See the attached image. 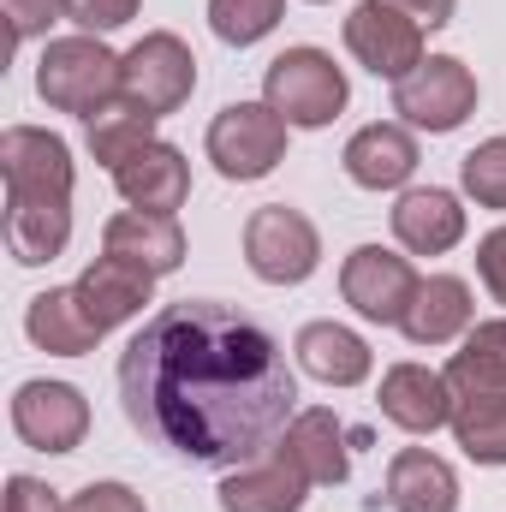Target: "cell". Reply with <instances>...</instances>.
I'll return each mask as SVG.
<instances>
[{"label":"cell","instance_id":"obj_21","mask_svg":"<svg viewBox=\"0 0 506 512\" xmlns=\"http://www.w3.org/2000/svg\"><path fill=\"white\" fill-rule=\"evenodd\" d=\"M215 495H221V512H298L310 495V477L298 465H286L280 453H268V459L227 471Z\"/></svg>","mask_w":506,"mask_h":512},{"label":"cell","instance_id":"obj_18","mask_svg":"<svg viewBox=\"0 0 506 512\" xmlns=\"http://www.w3.org/2000/svg\"><path fill=\"white\" fill-rule=\"evenodd\" d=\"M292 352H298V370L316 376L322 387H358V382H370V370H376L370 340L352 334L346 322H304Z\"/></svg>","mask_w":506,"mask_h":512},{"label":"cell","instance_id":"obj_4","mask_svg":"<svg viewBox=\"0 0 506 512\" xmlns=\"http://www.w3.org/2000/svg\"><path fill=\"white\" fill-rule=\"evenodd\" d=\"M262 102H268L286 126L322 131L346 114L352 84H346V72L334 66V54H322V48H286V54H274L268 72H262Z\"/></svg>","mask_w":506,"mask_h":512},{"label":"cell","instance_id":"obj_29","mask_svg":"<svg viewBox=\"0 0 506 512\" xmlns=\"http://www.w3.org/2000/svg\"><path fill=\"white\" fill-rule=\"evenodd\" d=\"M137 6L143 0H66V18L84 30V36H108V30H120L137 18Z\"/></svg>","mask_w":506,"mask_h":512},{"label":"cell","instance_id":"obj_14","mask_svg":"<svg viewBox=\"0 0 506 512\" xmlns=\"http://www.w3.org/2000/svg\"><path fill=\"white\" fill-rule=\"evenodd\" d=\"M72 292H78L84 316H90L102 334H114L120 322L143 316V304H149V292H155V274L137 268V262H120V256H96V262L72 280Z\"/></svg>","mask_w":506,"mask_h":512},{"label":"cell","instance_id":"obj_25","mask_svg":"<svg viewBox=\"0 0 506 512\" xmlns=\"http://www.w3.org/2000/svg\"><path fill=\"white\" fill-rule=\"evenodd\" d=\"M453 441L477 465H506V393H459L453 399Z\"/></svg>","mask_w":506,"mask_h":512},{"label":"cell","instance_id":"obj_8","mask_svg":"<svg viewBox=\"0 0 506 512\" xmlns=\"http://www.w3.org/2000/svg\"><path fill=\"white\" fill-rule=\"evenodd\" d=\"M245 262L268 286H304L322 268V233H316V221L304 209L262 203L245 221Z\"/></svg>","mask_w":506,"mask_h":512},{"label":"cell","instance_id":"obj_32","mask_svg":"<svg viewBox=\"0 0 506 512\" xmlns=\"http://www.w3.org/2000/svg\"><path fill=\"white\" fill-rule=\"evenodd\" d=\"M477 280L489 286L495 304H506V227L483 233V245H477Z\"/></svg>","mask_w":506,"mask_h":512},{"label":"cell","instance_id":"obj_19","mask_svg":"<svg viewBox=\"0 0 506 512\" xmlns=\"http://www.w3.org/2000/svg\"><path fill=\"white\" fill-rule=\"evenodd\" d=\"M340 161H346L352 185H364V191H399L417 173V137L399 120H376V126L352 131V143H346Z\"/></svg>","mask_w":506,"mask_h":512},{"label":"cell","instance_id":"obj_5","mask_svg":"<svg viewBox=\"0 0 506 512\" xmlns=\"http://www.w3.org/2000/svg\"><path fill=\"white\" fill-rule=\"evenodd\" d=\"M286 131L292 126H286L268 102H227V108L209 120L203 149H209V161H215L221 179L251 185V179H268V173L286 161Z\"/></svg>","mask_w":506,"mask_h":512},{"label":"cell","instance_id":"obj_31","mask_svg":"<svg viewBox=\"0 0 506 512\" xmlns=\"http://www.w3.org/2000/svg\"><path fill=\"white\" fill-rule=\"evenodd\" d=\"M66 512H143V501L131 495L126 483H84V489L66 501Z\"/></svg>","mask_w":506,"mask_h":512},{"label":"cell","instance_id":"obj_20","mask_svg":"<svg viewBox=\"0 0 506 512\" xmlns=\"http://www.w3.org/2000/svg\"><path fill=\"white\" fill-rule=\"evenodd\" d=\"M286 465H298L304 477H310V489L316 483H346L352 477V453H346V429H340V417L334 411H298L292 423H286V435H280V447H274Z\"/></svg>","mask_w":506,"mask_h":512},{"label":"cell","instance_id":"obj_6","mask_svg":"<svg viewBox=\"0 0 506 512\" xmlns=\"http://www.w3.org/2000/svg\"><path fill=\"white\" fill-rule=\"evenodd\" d=\"M393 114H399V126L429 131V137L459 131L477 114V72L459 54H429L411 78L393 84Z\"/></svg>","mask_w":506,"mask_h":512},{"label":"cell","instance_id":"obj_24","mask_svg":"<svg viewBox=\"0 0 506 512\" xmlns=\"http://www.w3.org/2000/svg\"><path fill=\"white\" fill-rule=\"evenodd\" d=\"M453 393H506V316L477 322L441 370Z\"/></svg>","mask_w":506,"mask_h":512},{"label":"cell","instance_id":"obj_12","mask_svg":"<svg viewBox=\"0 0 506 512\" xmlns=\"http://www.w3.org/2000/svg\"><path fill=\"white\" fill-rule=\"evenodd\" d=\"M453 382L429 364H393L381 376V417L405 435H435L453 423Z\"/></svg>","mask_w":506,"mask_h":512},{"label":"cell","instance_id":"obj_22","mask_svg":"<svg viewBox=\"0 0 506 512\" xmlns=\"http://www.w3.org/2000/svg\"><path fill=\"white\" fill-rule=\"evenodd\" d=\"M387 507L393 512H459V471L429 453V447H405L387 465Z\"/></svg>","mask_w":506,"mask_h":512},{"label":"cell","instance_id":"obj_27","mask_svg":"<svg viewBox=\"0 0 506 512\" xmlns=\"http://www.w3.org/2000/svg\"><path fill=\"white\" fill-rule=\"evenodd\" d=\"M280 18H286V0H209V30L227 48H251L262 36H274Z\"/></svg>","mask_w":506,"mask_h":512},{"label":"cell","instance_id":"obj_1","mask_svg":"<svg viewBox=\"0 0 506 512\" xmlns=\"http://www.w3.org/2000/svg\"><path fill=\"white\" fill-rule=\"evenodd\" d=\"M120 405L155 447L239 471L280 447L298 417V382L262 322L215 298H185L155 310L120 352Z\"/></svg>","mask_w":506,"mask_h":512},{"label":"cell","instance_id":"obj_3","mask_svg":"<svg viewBox=\"0 0 506 512\" xmlns=\"http://www.w3.org/2000/svg\"><path fill=\"white\" fill-rule=\"evenodd\" d=\"M36 96L54 114H78L96 120L102 108L120 102V54L102 36H54L36 60Z\"/></svg>","mask_w":506,"mask_h":512},{"label":"cell","instance_id":"obj_34","mask_svg":"<svg viewBox=\"0 0 506 512\" xmlns=\"http://www.w3.org/2000/svg\"><path fill=\"white\" fill-rule=\"evenodd\" d=\"M387 6H399V12L417 18L423 30H441V24H453V6H459V0H387Z\"/></svg>","mask_w":506,"mask_h":512},{"label":"cell","instance_id":"obj_17","mask_svg":"<svg viewBox=\"0 0 506 512\" xmlns=\"http://www.w3.org/2000/svg\"><path fill=\"white\" fill-rule=\"evenodd\" d=\"M102 256L137 262V268H149V274L161 280V274H173V268L185 262V227H179V215L120 209V215L102 227Z\"/></svg>","mask_w":506,"mask_h":512},{"label":"cell","instance_id":"obj_28","mask_svg":"<svg viewBox=\"0 0 506 512\" xmlns=\"http://www.w3.org/2000/svg\"><path fill=\"white\" fill-rule=\"evenodd\" d=\"M459 185L477 209H501L506 215V137L477 143L465 161H459Z\"/></svg>","mask_w":506,"mask_h":512},{"label":"cell","instance_id":"obj_16","mask_svg":"<svg viewBox=\"0 0 506 512\" xmlns=\"http://www.w3.org/2000/svg\"><path fill=\"white\" fill-rule=\"evenodd\" d=\"M114 191L126 197L131 209H149V215H173V209H185V197H191V161L173 149V143H149V149H137L126 167H114Z\"/></svg>","mask_w":506,"mask_h":512},{"label":"cell","instance_id":"obj_11","mask_svg":"<svg viewBox=\"0 0 506 512\" xmlns=\"http://www.w3.org/2000/svg\"><path fill=\"white\" fill-rule=\"evenodd\" d=\"M411 292H417L411 262L399 251H387V245H358V251L346 256V268H340V298L364 322H381V328H399Z\"/></svg>","mask_w":506,"mask_h":512},{"label":"cell","instance_id":"obj_30","mask_svg":"<svg viewBox=\"0 0 506 512\" xmlns=\"http://www.w3.org/2000/svg\"><path fill=\"white\" fill-rule=\"evenodd\" d=\"M6 6V24H12V42H30V36H48L54 18H66V0H0Z\"/></svg>","mask_w":506,"mask_h":512},{"label":"cell","instance_id":"obj_26","mask_svg":"<svg viewBox=\"0 0 506 512\" xmlns=\"http://www.w3.org/2000/svg\"><path fill=\"white\" fill-rule=\"evenodd\" d=\"M84 126H90V155L114 173V167H126L137 149H149V143H155V126H161V120H155V114H143V108H131L126 96H120L114 108H102V114H96V120H84Z\"/></svg>","mask_w":506,"mask_h":512},{"label":"cell","instance_id":"obj_35","mask_svg":"<svg viewBox=\"0 0 506 512\" xmlns=\"http://www.w3.org/2000/svg\"><path fill=\"white\" fill-rule=\"evenodd\" d=\"M310 6H322V0H310Z\"/></svg>","mask_w":506,"mask_h":512},{"label":"cell","instance_id":"obj_10","mask_svg":"<svg viewBox=\"0 0 506 512\" xmlns=\"http://www.w3.org/2000/svg\"><path fill=\"white\" fill-rule=\"evenodd\" d=\"M12 429L36 453H78L90 435V399L72 382H24L12 393Z\"/></svg>","mask_w":506,"mask_h":512},{"label":"cell","instance_id":"obj_2","mask_svg":"<svg viewBox=\"0 0 506 512\" xmlns=\"http://www.w3.org/2000/svg\"><path fill=\"white\" fill-rule=\"evenodd\" d=\"M0 179H6V251L36 268L72 245V149L42 126L0 131Z\"/></svg>","mask_w":506,"mask_h":512},{"label":"cell","instance_id":"obj_23","mask_svg":"<svg viewBox=\"0 0 506 512\" xmlns=\"http://www.w3.org/2000/svg\"><path fill=\"white\" fill-rule=\"evenodd\" d=\"M24 334H30V346L48 352V358H84V352H96V340H102V328L84 316V304H78L72 286L36 292L30 310H24Z\"/></svg>","mask_w":506,"mask_h":512},{"label":"cell","instance_id":"obj_15","mask_svg":"<svg viewBox=\"0 0 506 512\" xmlns=\"http://www.w3.org/2000/svg\"><path fill=\"white\" fill-rule=\"evenodd\" d=\"M393 239L411 256H447L465 239V203L441 185H411L393 203Z\"/></svg>","mask_w":506,"mask_h":512},{"label":"cell","instance_id":"obj_33","mask_svg":"<svg viewBox=\"0 0 506 512\" xmlns=\"http://www.w3.org/2000/svg\"><path fill=\"white\" fill-rule=\"evenodd\" d=\"M6 512H66V507L54 501L48 483H36V477H12V483H6Z\"/></svg>","mask_w":506,"mask_h":512},{"label":"cell","instance_id":"obj_13","mask_svg":"<svg viewBox=\"0 0 506 512\" xmlns=\"http://www.w3.org/2000/svg\"><path fill=\"white\" fill-rule=\"evenodd\" d=\"M405 340L411 346H453L477 328V304H471V286L459 274H423L405 316H399Z\"/></svg>","mask_w":506,"mask_h":512},{"label":"cell","instance_id":"obj_7","mask_svg":"<svg viewBox=\"0 0 506 512\" xmlns=\"http://www.w3.org/2000/svg\"><path fill=\"white\" fill-rule=\"evenodd\" d=\"M191 90H197V54L173 30H149L143 42H131L120 54V96L131 108L167 120L191 102Z\"/></svg>","mask_w":506,"mask_h":512},{"label":"cell","instance_id":"obj_9","mask_svg":"<svg viewBox=\"0 0 506 512\" xmlns=\"http://www.w3.org/2000/svg\"><path fill=\"white\" fill-rule=\"evenodd\" d=\"M346 48H352V60H358L364 72H376L387 84L411 78V72L429 60V54H423V24L405 18V12L387 6V0H364V6L346 12Z\"/></svg>","mask_w":506,"mask_h":512}]
</instances>
